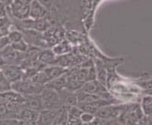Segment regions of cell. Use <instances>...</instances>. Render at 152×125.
I'll list each match as a JSON object with an SVG mask.
<instances>
[{
	"label": "cell",
	"mask_w": 152,
	"mask_h": 125,
	"mask_svg": "<svg viewBox=\"0 0 152 125\" xmlns=\"http://www.w3.org/2000/svg\"><path fill=\"white\" fill-rule=\"evenodd\" d=\"M42 100L44 102V107L45 109H58L61 105V100L59 97L58 91L52 90L49 87L44 88V90L41 93Z\"/></svg>",
	"instance_id": "6da1fadb"
},
{
	"label": "cell",
	"mask_w": 152,
	"mask_h": 125,
	"mask_svg": "<svg viewBox=\"0 0 152 125\" xmlns=\"http://www.w3.org/2000/svg\"><path fill=\"white\" fill-rule=\"evenodd\" d=\"M0 71L2 72L4 77L10 83H13L24 77L22 67L14 64H4L0 66Z\"/></svg>",
	"instance_id": "7a4b0ae2"
},
{
	"label": "cell",
	"mask_w": 152,
	"mask_h": 125,
	"mask_svg": "<svg viewBox=\"0 0 152 125\" xmlns=\"http://www.w3.org/2000/svg\"><path fill=\"white\" fill-rule=\"evenodd\" d=\"M80 90L87 93H92V94L98 95L102 99H105V93H107L105 86L102 85L101 83H99L96 79L84 82Z\"/></svg>",
	"instance_id": "3957f363"
},
{
	"label": "cell",
	"mask_w": 152,
	"mask_h": 125,
	"mask_svg": "<svg viewBox=\"0 0 152 125\" xmlns=\"http://www.w3.org/2000/svg\"><path fill=\"white\" fill-rule=\"evenodd\" d=\"M124 106H117V105H107L101 106L100 108L97 109V111L96 113V115L99 118H111L120 116L121 112L124 110L125 108Z\"/></svg>",
	"instance_id": "277c9868"
},
{
	"label": "cell",
	"mask_w": 152,
	"mask_h": 125,
	"mask_svg": "<svg viewBox=\"0 0 152 125\" xmlns=\"http://www.w3.org/2000/svg\"><path fill=\"white\" fill-rule=\"evenodd\" d=\"M25 97V103L28 108L32 109L35 111H42L44 110V102L42 100L40 94H32V95H24Z\"/></svg>",
	"instance_id": "5b68a950"
},
{
	"label": "cell",
	"mask_w": 152,
	"mask_h": 125,
	"mask_svg": "<svg viewBox=\"0 0 152 125\" xmlns=\"http://www.w3.org/2000/svg\"><path fill=\"white\" fill-rule=\"evenodd\" d=\"M59 93V97L61 103H64L66 106H73V105H77V100L76 93L74 91H72L70 90H67L66 87L62 88L60 91H58Z\"/></svg>",
	"instance_id": "8992f818"
},
{
	"label": "cell",
	"mask_w": 152,
	"mask_h": 125,
	"mask_svg": "<svg viewBox=\"0 0 152 125\" xmlns=\"http://www.w3.org/2000/svg\"><path fill=\"white\" fill-rule=\"evenodd\" d=\"M48 14V9L36 0H32L29 4V17L32 19L45 18Z\"/></svg>",
	"instance_id": "52a82bcc"
},
{
	"label": "cell",
	"mask_w": 152,
	"mask_h": 125,
	"mask_svg": "<svg viewBox=\"0 0 152 125\" xmlns=\"http://www.w3.org/2000/svg\"><path fill=\"white\" fill-rule=\"evenodd\" d=\"M8 8H10L12 16L19 20L29 17V6H22V5H18L12 2Z\"/></svg>",
	"instance_id": "ba28073f"
},
{
	"label": "cell",
	"mask_w": 152,
	"mask_h": 125,
	"mask_svg": "<svg viewBox=\"0 0 152 125\" xmlns=\"http://www.w3.org/2000/svg\"><path fill=\"white\" fill-rule=\"evenodd\" d=\"M66 82H67V72H65V74L58 76L56 78H53V79L49 80L45 85V87L52 88V90H54L56 91H60L61 90H62V88L65 87Z\"/></svg>",
	"instance_id": "9c48e42d"
},
{
	"label": "cell",
	"mask_w": 152,
	"mask_h": 125,
	"mask_svg": "<svg viewBox=\"0 0 152 125\" xmlns=\"http://www.w3.org/2000/svg\"><path fill=\"white\" fill-rule=\"evenodd\" d=\"M55 109H44L39 112V118L37 124H51L57 118Z\"/></svg>",
	"instance_id": "30bf717a"
},
{
	"label": "cell",
	"mask_w": 152,
	"mask_h": 125,
	"mask_svg": "<svg viewBox=\"0 0 152 125\" xmlns=\"http://www.w3.org/2000/svg\"><path fill=\"white\" fill-rule=\"evenodd\" d=\"M39 118V112L32 110L30 108H26L21 112V121H23L25 124H37Z\"/></svg>",
	"instance_id": "8fae6325"
},
{
	"label": "cell",
	"mask_w": 152,
	"mask_h": 125,
	"mask_svg": "<svg viewBox=\"0 0 152 125\" xmlns=\"http://www.w3.org/2000/svg\"><path fill=\"white\" fill-rule=\"evenodd\" d=\"M43 71L46 74V76L48 77L49 80L53 79V78H56L58 76L65 74V72H67L66 68L59 66V65H50V66H48V67H45L43 69Z\"/></svg>",
	"instance_id": "7c38bea8"
},
{
	"label": "cell",
	"mask_w": 152,
	"mask_h": 125,
	"mask_svg": "<svg viewBox=\"0 0 152 125\" xmlns=\"http://www.w3.org/2000/svg\"><path fill=\"white\" fill-rule=\"evenodd\" d=\"M57 56L52 50H45L41 51L38 55L37 60L43 65H54L56 61Z\"/></svg>",
	"instance_id": "4fadbf2b"
},
{
	"label": "cell",
	"mask_w": 152,
	"mask_h": 125,
	"mask_svg": "<svg viewBox=\"0 0 152 125\" xmlns=\"http://www.w3.org/2000/svg\"><path fill=\"white\" fill-rule=\"evenodd\" d=\"M71 49H72L71 45L68 41H62V43L57 44L52 51L54 52L56 56H61V55H65L67 53H69Z\"/></svg>",
	"instance_id": "5bb4252c"
},
{
	"label": "cell",
	"mask_w": 152,
	"mask_h": 125,
	"mask_svg": "<svg viewBox=\"0 0 152 125\" xmlns=\"http://www.w3.org/2000/svg\"><path fill=\"white\" fill-rule=\"evenodd\" d=\"M142 112L146 117H150L152 114V97L145 96L142 101Z\"/></svg>",
	"instance_id": "9a60e30c"
},
{
	"label": "cell",
	"mask_w": 152,
	"mask_h": 125,
	"mask_svg": "<svg viewBox=\"0 0 152 125\" xmlns=\"http://www.w3.org/2000/svg\"><path fill=\"white\" fill-rule=\"evenodd\" d=\"M30 80L34 83H37V84H41V85H44V86L49 81L48 77L46 76V74H45L43 70L38 71L37 74L30 78Z\"/></svg>",
	"instance_id": "2e32d148"
},
{
	"label": "cell",
	"mask_w": 152,
	"mask_h": 125,
	"mask_svg": "<svg viewBox=\"0 0 152 125\" xmlns=\"http://www.w3.org/2000/svg\"><path fill=\"white\" fill-rule=\"evenodd\" d=\"M10 46H12V48L13 50L20 52V53H25L28 48V44L26 43L24 39L16 41V43H10Z\"/></svg>",
	"instance_id": "e0dca14e"
},
{
	"label": "cell",
	"mask_w": 152,
	"mask_h": 125,
	"mask_svg": "<svg viewBox=\"0 0 152 125\" xmlns=\"http://www.w3.org/2000/svg\"><path fill=\"white\" fill-rule=\"evenodd\" d=\"M89 68V67H88ZM88 68L86 67H82L81 69L78 70L76 72V77L77 79L80 81V83H84L87 81V74H88Z\"/></svg>",
	"instance_id": "ac0fdd59"
},
{
	"label": "cell",
	"mask_w": 152,
	"mask_h": 125,
	"mask_svg": "<svg viewBox=\"0 0 152 125\" xmlns=\"http://www.w3.org/2000/svg\"><path fill=\"white\" fill-rule=\"evenodd\" d=\"M7 37L10 40V43H16V41L20 40L23 39V34L20 32V31H17V30H14V31H12V32H9Z\"/></svg>",
	"instance_id": "d6986e66"
},
{
	"label": "cell",
	"mask_w": 152,
	"mask_h": 125,
	"mask_svg": "<svg viewBox=\"0 0 152 125\" xmlns=\"http://www.w3.org/2000/svg\"><path fill=\"white\" fill-rule=\"evenodd\" d=\"M96 71V79H98L97 81L105 86V84H106V72H105V70L102 67H97Z\"/></svg>",
	"instance_id": "ffe728a7"
},
{
	"label": "cell",
	"mask_w": 152,
	"mask_h": 125,
	"mask_svg": "<svg viewBox=\"0 0 152 125\" xmlns=\"http://www.w3.org/2000/svg\"><path fill=\"white\" fill-rule=\"evenodd\" d=\"M46 22L45 18L34 19V29L37 31H44L45 29Z\"/></svg>",
	"instance_id": "44dd1931"
},
{
	"label": "cell",
	"mask_w": 152,
	"mask_h": 125,
	"mask_svg": "<svg viewBox=\"0 0 152 125\" xmlns=\"http://www.w3.org/2000/svg\"><path fill=\"white\" fill-rule=\"evenodd\" d=\"M96 118V116L94 114L88 113V112H82L80 115V118L82 123H87V124H91V122L94 121V118Z\"/></svg>",
	"instance_id": "7402d4cb"
},
{
	"label": "cell",
	"mask_w": 152,
	"mask_h": 125,
	"mask_svg": "<svg viewBox=\"0 0 152 125\" xmlns=\"http://www.w3.org/2000/svg\"><path fill=\"white\" fill-rule=\"evenodd\" d=\"M12 124H25V122L21 119L15 118H6V119H0V125H12Z\"/></svg>",
	"instance_id": "603a6c76"
},
{
	"label": "cell",
	"mask_w": 152,
	"mask_h": 125,
	"mask_svg": "<svg viewBox=\"0 0 152 125\" xmlns=\"http://www.w3.org/2000/svg\"><path fill=\"white\" fill-rule=\"evenodd\" d=\"M10 83L6 79V78H3V79L0 80V93L6 92L10 90Z\"/></svg>",
	"instance_id": "cb8c5ba5"
},
{
	"label": "cell",
	"mask_w": 152,
	"mask_h": 125,
	"mask_svg": "<svg viewBox=\"0 0 152 125\" xmlns=\"http://www.w3.org/2000/svg\"><path fill=\"white\" fill-rule=\"evenodd\" d=\"M82 112H83L82 109L80 106H78V105H73V106H70L69 113H68V115H71V116L80 118V115L82 114Z\"/></svg>",
	"instance_id": "d4e9b609"
},
{
	"label": "cell",
	"mask_w": 152,
	"mask_h": 125,
	"mask_svg": "<svg viewBox=\"0 0 152 125\" xmlns=\"http://www.w3.org/2000/svg\"><path fill=\"white\" fill-rule=\"evenodd\" d=\"M9 44H10V40H9L7 36L0 37V51H1L4 47H6V46Z\"/></svg>",
	"instance_id": "484cf974"
},
{
	"label": "cell",
	"mask_w": 152,
	"mask_h": 125,
	"mask_svg": "<svg viewBox=\"0 0 152 125\" xmlns=\"http://www.w3.org/2000/svg\"><path fill=\"white\" fill-rule=\"evenodd\" d=\"M39 3H41L43 6H45L46 9H48L52 6V3H53V0H36Z\"/></svg>",
	"instance_id": "4316f807"
},
{
	"label": "cell",
	"mask_w": 152,
	"mask_h": 125,
	"mask_svg": "<svg viewBox=\"0 0 152 125\" xmlns=\"http://www.w3.org/2000/svg\"><path fill=\"white\" fill-rule=\"evenodd\" d=\"M31 1H32V0H13L12 2L18 5H22V6H29Z\"/></svg>",
	"instance_id": "83f0119b"
},
{
	"label": "cell",
	"mask_w": 152,
	"mask_h": 125,
	"mask_svg": "<svg viewBox=\"0 0 152 125\" xmlns=\"http://www.w3.org/2000/svg\"><path fill=\"white\" fill-rule=\"evenodd\" d=\"M6 9H7V7H5V6H3V5L0 4V18L7 17Z\"/></svg>",
	"instance_id": "f1b7e54d"
},
{
	"label": "cell",
	"mask_w": 152,
	"mask_h": 125,
	"mask_svg": "<svg viewBox=\"0 0 152 125\" xmlns=\"http://www.w3.org/2000/svg\"><path fill=\"white\" fill-rule=\"evenodd\" d=\"M8 111V105L4 103H0V115H4Z\"/></svg>",
	"instance_id": "f546056e"
},
{
	"label": "cell",
	"mask_w": 152,
	"mask_h": 125,
	"mask_svg": "<svg viewBox=\"0 0 152 125\" xmlns=\"http://www.w3.org/2000/svg\"><path fill=\"white\" fill-rule=\"evenodd\" d=\"M12 1H13V0H0V4L8 8V7L10 6V4L12 3Z\"/></svg>",
	"instance_id": "4dcf8cb0"
}]
</instances>
